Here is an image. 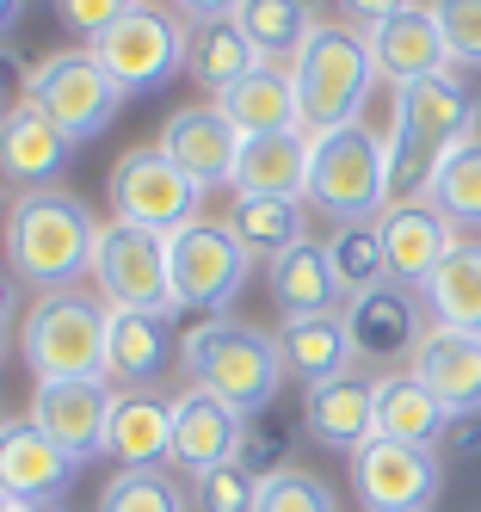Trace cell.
I'll use <instances>...</instances> for the list:
<instances>
[{"instance_id": "1", "label": "cell", "mask_w": 481, "mask_h": 512, "mask_svg": "<svg viewBox=\"0 0 481 512\" xmlns=\"http://www.w3.org/2000/svg\"><path fill=\"white\" fill-rule=\"evenodd\" d=\"M475 118H481V105H475V93H469V81L457 68H438L426 81L395 87V124L383 136V149H389V204L426 198L444 155H451L457 142L481 136Z\"/></svg>"}, {"instance_id": "2", "label": "cell", "mask_w": 481, "mask_h": 512, "mask_svg": "<svg viewBox=\"0 0 481 512\" xmlns=\"http://www.w3.org/2000/svg\"><path fill=\"white\" fill-rule=\"evenodd\" d=\"M93 241H99V216L62 186L19 192L7 210V266L19 284H37L44 297L93 278Z\"/></svg>"}, {"instance_id": "3", "label": "cell", "mask_w": 481, "mask_h": 512, "mask_svg": "<svg viewBox=\"0 0 481 512\" xmlns=\"http://www.w3.org/2000/svg\"><path fill=\"white\" fill-rule=\"evenodd\" d=\"M179 364L198 389L222 395L235 414L259 420L278 401L284 389V352H278V334H259V327L235 321V315H204L198 327L179 334Z\"/></svg>"}, {"instance_id": "4", "label": "cell", "mask_w": 481, "mask_h": 512, "mask_svg": "<svg viewBox=\"0 0 481 512\" xmlns=\"http://www.w3.org/2000/svg\"><path fill=\"white\" fill-rule=\"evenodd\" d=\"M377 62H370V44L358 25H333L321 19L315 38L303 44V56L290 62V87H296V118H303L309 136L358 124L370 87H377Z\"/></svg>"}, {"instance_id": "5", "label": "cell", "mask_w": 481, "mask_h": 512, "mask_svg": "<svg viewBox=\"0 0 481 512\" xmlns=\"http://www.w3.org/2000/svg\"><path fill=\"white\" fill-rule=\"evenodd\" d=\"M303 204H315L333 223H377L389 210V149L370 124H340L309 136V192Z\"/></svg>"}, {"instance_id": "6", "label": "cell", "mask_w": 481, "mask_h": 512, "mask_svg": "<svg viewBox=\"0 0 481 512\" xmlns=\"http://www.w3.org/2000/svg\"><path fill=\"white\" fill-rule=\"evenodd\" d=\"M105 327L111 309L87 290H50L37 297L25 327H19V352L31 364L37 383L50 377H105Z\"/></svg>"}, {"instance_id": "7", "label": "cell", "mask_w": 481, "mask_h": 512, "mask_svg": "<svg viewBox=\"0 0 481 512\" xmlns=\"http://www.w3.org/2000/svg\"><path fill=\"white\" fill-rule=\"evenodd\" d=\"M25 99H31L68 142L105 136L111 124H118V112H124V87L93 62V50H50V56L25 75Z\"/></svg>"}, {"instance_id": "8", "label": "cell", "mask_w": 481, "mask_h": 512, "mask_svg": "<svg viewBox=\"0 0 481 512\" xmlns=\"http://www.w3.org/2000/svg\"><path fill=\"white\" fill-rule=\"evenodd\" d=\"M87 50L124 93H161L173 75H185V19L173 7H155V0H136Z\"/></svg>"}, {"instance_id": "9", "label": "cell", "mask_w": 481, "mask_h": 512, "mask_svg": "<svg viewBox=\"0 0 481 512\" xmlns=\"http://www.w3.org/2000/svg\"><path fill=\"white\" fill-rule=\"evenodd\" d=\"M247 247L229 235V223H185L167 235V278H173V315L192 309V315H222L241 290H247Z\"/></svg>"}, {"instance_id": "10", "label": "cell", "mask_w": 481, "mask_h": 512, "mask_svg": "<svg viewBox=\"0 0 481 512\" xmlns=\"http://www.w3.org/2000/svg\"><path fill=\"white\" fill-rule=\"evenodd\" d=\"M93 297L105 309H155L173 315V278H167V235L111 216L93 241Z\"/></svg>"}, {"instance_id": "11", "label": "cell", "mask_w": 481, "mask_h": 512, "mask_svg": "<svg viewBox=\"0 0 481 512\" xmlns=\"http://www.w3.org/2000/svg\"><path fill=\"white\" fill-rule=\"evenodd\" d=\"M198 204H204V192L173 167V155L161 142H142V149L118 155V167H111V210H118L124 223L173 235L185 223H198Z\"/></svg>"}, {"instance_id": "12", "label": "cell", "mask_w": 481, "mask_h": 512, "mask_svg": "<svg viewBox=\"0 0 481 512\" xmlns=\"http://www.w3.org/2000/svg\"><path fill=\"white\" fill-rule=\"evenodd\" d=\"M352 488L364 512H432L444 488V457L426 445L370 438V445L352 451Z\"/></svg>"}, {"instance_id": "13", "label": "cell", "mask_w": 481, "mask_h": 512, "mask_svg": "<svg viewBox=\"0 0 481 512\" xmlns=\"http://www.w3.org/2000/svg\"><path fill=\"white\" fill-rule=\"evenodd\" d=\"M346 334H352V358L358 364H377V377H383V364H401V358H414L420 340L432 334V309L420 290H407V284H377V290H364V297H352L346 309Z\"/></svg>"}, {"instance_id": "14", "label": "cell", "mask_w": 481, "mask_h": 512, "mask_svg": "<svg viewBox=\"0 0 481 512\" xmlns=\"http://www.w3.org/2000/svg\"><path fill=\"white\" fill-rule=\"evenodd\" d=\"M111 389L105 377H50L31 389V420L44 426V438L74 457V463H93L105 457V420H111Z\"/></svg>"}, {"instance_id": "15", "label": "cell", "mask_w": 481, "mask_h": 512, "mask_svg": "<svg viewBox=\"0 0 481 512\" xmlns=\"http://www.w3.org/2000/svg\"><path fill=\"white\" fill-rule=\"evenodd\" d=\"M74 463L56 438H44L31 414L19 420H0V494L7 500H37V506H62V494L74 488Z\"/></svg>"}, {"instance_id": "16", "label": "cell", "mask_w": 481, "mask_h": 512, "mask_svg": "<svg viewBox=\"0 0 481 512\" xmlns=\"http://www.w3.org/2000/svg\"><path fill=\"white\" fill-rule=\"evenodd\" d=\"M241 438H247V414H235L222 395H210L198 383L173 395V469H185L192 482L222 463H235Z\"/></svg>"}, {"instance_id": "17", "label": "cell", "mask_w": 481, "mask_h": 512, "mask_svg": "<svg viewBox=\"0 0 481 512\" xmlns=\"http://www.w3.org/2000/svg\"><path fill=\"white\" fill-rule=\"evenodd\" d=\"M161 149L173 155V167L192 179L198 192L235 186V161H241V130L216 112V105H179L161 124Z\"/></svg>"}, {"instance_id": "18", "label": "cell", "mask_w": 481, "mask_h": 512, "mask_svg": "<svg viewBox=\"0 0 481 512\" xmlns=\"http://www.w3.org/2000/svg\"><path fill=\"white\" fill-rule=\"evenodd\" d=\"M303 432L327 451H358L377 438V371H340L315 389H303Z\"/></svg>"}, {"instance_id": "19", "label": "cell", "mask_w": 481, "mask_h": 512, "mask_svg": "<svg viewBox=\"0 0 481 512\" xmlns=\"http://www.w3.org/2000/svg\"><path fill=\"white\" fill-rule=\"evenodd\" d=\"M105 457L118 463V475L173 463V401L155 389H118L105 420Z\"/></svg>"}, {"instance_id": "20", "label": "cell", "mask_w": 481, "mask_h": 512, "mask_svg": "<svg viewBox=\"0 0 481 512\" xmlns=\"http://www.w3.org/2000/svg\"><path fill=\"white\" fill-rule=\"evenodd\" d=\"M377 229H383V253H389V278L407 284V290H426V278L444 266V253L463 241L426 198L389 204V210L377 216Z\"/></svg>"}, {"instance_id": "21", "label": "cell", "mask_w": 481, "mask_h": 512, "mask_svg": "<svg viewBox=\"0 0 481 512\" xmlns=\"http://www.w3.org/2000/svg\"><path fill=\"white\" fill-rule=\"evenodd\" d=\"M364 44H370V62H377V75L407 87V81H426L438 75V68H451V56H444V38H438V19L426 0H414V7H401L377 25H364Z\"/></svg>"}, {"instance_id": "22", "label": "cell", "mask_w": 481, "mask_h": 512, "mask_svg": "<svg viewBox=\"0 0 481 512\" xmlns=\"http://www.w3.org/2000/svg\"><path fill=\"white\" fill-rule=\"evenodd\" d=\"M179 358V340L167 315L155 309H111V327H105V383L118 389H148L161 383V371Z\"/></svg>"}, {"instance_id": "23", "label": "cell", "mask_w": 481, "mask_h": 512, "mask_svg": "<svg viewBox=\"0 0 481 512\" xmlns=\"http://www.w3.org/2000/svg\"><path fill=\"white\" fill-rule=\"evenodd\" d=\"M68 155H74V142L37 112L31 99H19L13 112L0 118V179H13L25 192H44V186L62 179Z\"/></svg>"}, {"instance_id": "24", "label": "cell", "mask_w": 481, "mask_h": 512, "mask_svg": "<svg viewBox=\"0 0 481 512\" xmlns=\"http://www.w3.org/2000/svg\"><path fill=\"white\" fill-rule=\"evenodd\" d=\"M444 408H451V420H469L481 414V334H457V327H432V334L420 340L414 364H407Z\"/></svg>"}, {"instance_id": "25", "label": "cell", "mask_w": 481, "mask_h": 512, "mask_svg": "<svg viewBox=\"0 0 481 512\" xmlns=\"http://www.w3.org/2000/svg\"><path fill=\"white\" fill-rule=\"evenodd\" d=\"M309 192V130L241 136L235 198H303Z\"/></svg>"}, {"instance_id": "26", "label": "cell", "mask_w": 481, "mask_h": 512, "mask_svg": "<svg viewBox=\"0 0 481 512\" xmlns=\"http://www.w3.org/2000/svg\"><path fill=\"white\" fill-rule=\"evenodd\" d=\"M444 432H451V408H444L414 371H383L377 377V438L444 451Z\"/></svg>"}, {"instance_id": "27", "label": "cell", "mask_w": 481, "mask_h": 512, "mask_svg": "<svg viewBox=\"0 0 481 512\" xmlns=\"http://www.w3.org/2000/svg\"><path fill=\"white\" fill-rule=\"evenodd\" d=\"M266 290H272V303H278L284 321L346 309V290H340V278H333V260H327L321 241H303V247H290L284 260H272L266 266Z\"/></svg>"}, {"instance_id": "28", "label": "cell", "mask_w": 481, "mask_h": 512, "mask_svg": "<svg viewBox=\"0 0 481 512\" xmlns=\"http://www.w3.org/2000/svg\"><path fill=\"white\" fill-rule=\"evenodd\" d=\"M278 352H284V371L303 383V389H315V383H327V377H340V371H352V364H358L340 309H333V315L284 321L278 327Z\"/></svg>"}, {"instance_id": "29", "label": "cell", "mask_w": 481, "mask_h": 512, "mask_svg": "<svg viewBox=\"0 0 481 512\" xmlns=\"http://www.w3.org/2000/svg\"><path fill=\"white\" fill-rule=\"evenodd\" d=\"M216 112L229 118L241 136L303 130V118H296V87H290V68H266V62H259L253 75H241L229 93H216Z\"/></svg>"}, {"instance_id": "30", "label": "cell", "mask_w": 481, "mask_h": 512, "mask_svg": "<svg viewBox=\"0 0 481 512\" xmlns=\"http://www.w3.org/2000/svg\"><path fill=\"white\" fill-rule=\"evenodd\" d=\"M426 309L432 327H457V334H481V235H463L444 266L426 278Z\"/></svg>"}, {"instance_id": "31", "label": "cell", "mask_w": 481, "mask_h": 512, "mask_svg": "<svg viewBox=\"0 0 481 512\" xmlns=\"http://www.w3.org/2000/svg\"><path fill=\"white\" fill-rule=\"evenodd\" d=\"M229 19L241 25V38L253 44V56L266 68H290L303 56V44L315 38V25H321L309 13V0H241Z\"/></svg>"}, {"instance_id": "32", "label": "cell", "mask_w": 481, "mask_h": 512, "mask_svg": "<svg viewBox=\"0 0 481 512\" xmlns=\"http://www.w3.org/2000/svg\"><path fill=\"white\" fill-rule=\"evenodd\" d=\"M229 235L247 247V260L272 266L284 260L290 247L309 241V216H303V198H235V210L222 216Z\"/></svg>"}, {"instance_id": "33", "label": "cell", "mask_w": 481, "mask_h": 512, "mask_svg": "<svg viewBox=\"0 0 481 512\" xmlns=\"http://www.w3.org/2000/svg\"><path fill=\"white\" fill-rule=\"evenodd\" d=\"M259 56L241 38L235 19H192L185 25V75H192L204 93H229L241 75H253Z\"/></svg>"}, {"instance_id": "34", "label": "cell", "mask_w": 481, "mask_h": 512, "mask_svg": "<svg viewBox=\"0 0 481 512\" xmlns=\"http://www.w3.org/2000/svg\"><path fill=\"white\" fill-rule=\"evenodd\" d=\"M426 204H432L451 229H481V136L457 142V149L444 155V167L432 173Z\"/></svg>"}, {"instance_id": "35", "label": "cell", "mask_w": 481, "mask_h": 512, "mask_svg": "<svg viewBox=\"0 0 481 512\" xmlns=\"http://www.w3.org/2000/svg\"><path fill=\"white\" fill-rule=\"evenodd\" d=\"M321 247L333 260V278H340L346 303L364 297V290H377V284H389V253H383V229L377 223H340Z\"/></svg>"}, {"instance_id": "36", "label": "cell", "mask_w": 481, "mask_h": 512, "mask_svg": "<svg viewBox=\"0 0 481 512\" xmlns=\"http://www.w3.org/2000/svg\"><path fill=\"white\" fill-rule=\"evenodd\" d=\"M99 512H185V494L161 469H124L99 488Z\"/></svg>"}, {"instance_id": "37", "label": "cell", "mask_w": 481, "mask_h": 512, "mask_svg": "<svg viewBox=\"0 0 481 512\" xmlns=\"http://www.w3.org/2000/svg\"><path fill=\"white\" fill-rule=\"evenodd\" d=\"M253 512H340V500H333V488L321 482V475L284 469V475H272V482H259Z\"/></svg>"}, {"instance_id": "38", "label": "cell", "mask_w": 481, "mask_h": 512, "mask_svg": "<svg viewBox=\"0 0 481 512\" xmlns=\"http://www.w3.org/2000/svg\"><path fill=\"white\" fill-rule=\"evenodd\" d=\"M451 68H481V0H426Z\"/></svg>"}, {"instance_id": "39", "label": "cell", "mask_w": 481, "mask_h": 512, "mask_svg": "<svg viewBox=\"0 0 481 512\" xmlns=\"http://www.w3.org/2000/svg\"><path fill=\"white\" fill-rule=\"evenodd\" d=\"M253 500H259V475L247 463H222V469H210V475L192 482L198 512H253Z\"/></svg>"}, {"instance_id": "40", "label": "cell", "mask_w": 481, "mask_h": 512, "mask_svg": "<svg viewBox=\"0 0 481 512\" xmlns=\"http://www.w3.org/2000/svg\"><path fill=\"white\" fill-rule=\"evenodd\" d=\"M290 445H296V432H290V426H272L266 414H259V420H247V438H241V457H235V463H247L259 482H272V475L296 469V463H290Z\"/></svg>"}, {"instance_id": "41", "label": "cell", "mask_w": 481, "mask_h": 512, "mask_svg": "<svg viewBox=\"0 0 481 512\" xmlns=\"http://www.w3.org/2000/svg\"><path fill=\"white\" fill-rule=\"evenodd\" d=\"M50 7H56V19L74 31V38H99V31H111V25H118L130 7H136V0H50Z\"/></svg>"}, {"instance_id": "42", "label": "cell", "mask_w": 481, "mask_h": 512, "mask_svg": "<svg viewBox=\"0 0 481 512\" xmlns=\"http://www.w3.org/2000/svg\"><path fill=\"white\" fill-rule=\"evenodd\" d=\"M333 7H340V13L364 31V25H377V19H389V13H401V7H414V0H333Z\"/></svg>"}, {"instance_id": "43", "label": "cell", "mask_w": 481, "mask_h": 512, "mask_svg": "<svg viewBox=\"0 0 481 512\" xmlns=\"http://www.w3.org/2000/svg\"><path fill=\"white\" fill-rule=\"evenodd\" d=\"M25 75H31V68H19V56H13L7 44H0V118H7L13 105H19V87H25Z\"/></svg>"}, {"instance_id": "44", "label": "cell", "mask_w": 481, "mask_h": 512, "mask_svg": "<svg viewBox=\"0 0 481 512\" xmlns=\"http://www.w3.org/2000/svg\"><path fill=\"white\" fill-rule=\"evenodd\" d=\"M444 451H451V457H469V451H481V414H469V420H451V432H444Z\"/></svg>"}, {"instance_id": "45", "label": "cell", "mask_w": 481, "mask_h": 512, "mask_svg": "<svg viewBox=\"0 0 481 512\" xmlns=\"http://www.w3.org/2000/svg\"><path fill=\"white\" fill-rule=\"evenodd\" d=\"M167 7H173L179 19H229L241 0H167Z\"/></svg>"}, {"instance_id": "46", "label": "cell", "mask_w": 481, "mask_h": 512, "mask_svg": "<svg viewBox=\"0 0 481 512\" xmlns=\"http://www.w3.org/2000/svg\"><path fill=\"white\" fill-rule=\"evenodd\" d=\"M13 303H19V278H13V266H0V327H7Z\"/></svg>"}, {"instance_id": "47", "label": "cell", "mask_w": 481, "mask_h": 512, "mask_svg": "<svg viewBox=\"0 0 481 512\" xmlns=\"http://www.w3.org/2000/svg\"><path fill=\"white\" fill-rule=\"evenodd\" d=\"M25 7H31V0H0V38H7V31H19Z\"/></svg>"}, {"instance_id": "48", "label": "cell", "mask_w": 481, "mask_h": 512, "mask_svg": "<svg viewBox=\"0 0 481 512\" xmlns=\"http://www.w3.org/2000/svg\"><path fill=\"white\" fill-rule=\"evenodd\" d=\"M0 512H62V506H37V500H7L0 494Z\"/></svg>"}, {"instance_id": "49", "label": "cell", "mask_w": 481, "mask_h": 512, "mask_svg": "<svg viewBox=\"0 0 481 512\" xmlns=\"http://www.w3.org/2000/svg\"><path fill=\"white\" fill-rule=\"evenodd\" d=\"M0 358H7V327H0Z\"/></svg>"}]
</instances>
